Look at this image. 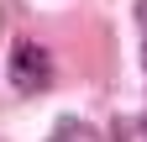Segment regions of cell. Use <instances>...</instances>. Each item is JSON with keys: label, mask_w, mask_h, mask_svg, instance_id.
<instances>
[{"label": "cell", "mask_w": 147, "mask_h": 142, "mask_svg": "<svg viewBox=\"0 0 147 142\" xmlns=\"http://www.w3.org/2000/svg\"><path fill=\"white\" fill-rule=\"evenodd\" d=\"M47 79H53V58H47V47H37V42H16L11 53V84L16 90H47Z\"/></svg>", "instance_id": "6da1fadb"}, {"label": "cell", "mask_w": 147, "mask_h": 142, "mask_svg": "<svg viewBox=\"0 0 147 142\" xmlns=\"http://www.w3.org/2000/svg\"><path fill=\"white\" fill-rule=\"evenodd\" d=\"M137 26H142V63H147V0H137Z\"/></svg>", "instance_id": "7a4b0ae2"}]
</instances>
